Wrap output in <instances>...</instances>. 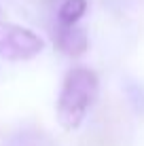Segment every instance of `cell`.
<instances>
[{
	"label": "cell",
	"instance_id": "4",
	"mask_svg": "<svg viewBox=\"0 0 144 146\" xmlns=\"http://www.w3.org/2000/svg\"><path fill=\"white\" fill-rule=\"evenodd\" d=\"M87 11V0H64L59 7V26H76Z\"/></svg>",
	"mask_w": 144,
	"mask_h": 146
},
{
	"label": "cell",
	"instance_id": "1",
	"mask_svg": "<svg viewBox=\"0 0 144 146\" xmlns=\"http://www.w3.org/2000/svg\"><path fill=\"white\" fill-rule=\"evenodd\" d=\"M98 76L89 68H72L66 74L57 95V121L66 131L81 127L87 110L98 98Z\"/></svg>",
	"mask_w": 144,
	"mask_h": 146
},
{
	"label": "cell",
	"instance_id": "2",
	"mask_svg": "<svg viewBox=\"0 0 144 146\" xmlns=\"http://www.w3.org/2000/svg\"><path fill=\"white\" fill-rule=\"evenodd\" d=\"M44 49V40L34 30L17 26L11 21H0V57L9 62H26Z\"/></svg>",
	"mask_w": 144,
	"mask_h": 146
},
{
	"label": "cell",
	"instance_id": "3",
	"mask_svg": "<svg viewBox=\"0 0 144 146\" xmlns=\"http://www.w3.org/2000/svg\"><path fill=\"white\" fill-rule=\"evenodd\" d=\"M55 44L70 57H78L89 49L87 32L78 26H59L55 32Z\"/></svg>",
	"mask_w": 144,
	"mask_h": 146
}]
</instances>
